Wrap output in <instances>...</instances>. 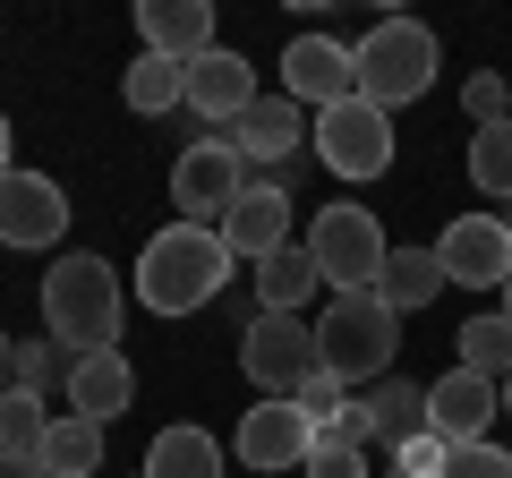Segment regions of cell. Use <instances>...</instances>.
<instances>
[{"label":"cell","mask_w":512,"mask_h":478,"mask_svg":"<svg viewBox=\"0 0 512 478\" xmlns=\"http://www.w3.org/2000/svg\"><path fill=\"white\" fill-rule=\"evenodd\" d=\"M239 274V257L222 248V231L205 222H163L137 248V308L146 316H197L222 299V282Z\"/></svg>","instance_id":"obj_1"},{"label":"cell","mask_w":512,"mask_h":478,"mask_svg":"<svg viewBox=\"0 0 512 478\" xmlns=\"http://www.w3.org/2000/svg\"><path fill=\"white\" fill-rule=\"evenodd\" d=\"M120 325H128V291L103 257H60L43 274V333H52L69 359H94V350H120Z\"/></svg>","instance_id":"obj_2"},{"label":"cell","mask_w":512,"mask_h":478,"mask_svg":"<svg viewBox=\"0 0 512 478\" xmlns=\"http://www.w3.org/2000/svg\"><path fill=\"white\" fill-rule=\"evenodd\" d=\"M393 350H402V316L384 308L376 291H367V299H333V308L316 316V359H325V376H333L342 393L384 385Z\"/></svg>","instance_id":"obj_3"},{"label":"cell","mask_w":512,"mask_h":478,"mask_svg":"<svg viewBox=\"0 0 512 478\" xmlns=\"http://www.w3.org/2000/svg\"><path fill=\"white\" fill-rule=\"evenodd\" d=\"M444 69V43L427 35L419 18H384L359 35V94L376 111H402V103H427V86H436Z\"/></svg>","instance_id":"obj_4"},{"label":"cell","mask_w":512,"mask_h":478,"mask_svg":"<svg viewBox=\"0 0 512 478\" xmlns=\"http://www.w3.org/2000/svg\"><path fill=\"white\" fill-rule=\"evenodd\" d=\"M299 248L316 257V274H325L333 299H367L384 282V257H393V239H384V222L367 214V205H325Z\"/></svg>","instance_id":"obj_5"},{"label":"cell","mask_w":512,"mask_h":478,"mask_svg":"<svg viewBox=\"0 0 512 478\" xmlns=\"http://www.w3.org/2000/svg\"><path fill=\"white\" fill-rule=\"evenodd\" d=\"M325 368L316 359V325L308 316H282V308H256L248 333H239V376H248L265 402H299V385Z\"/></svg>","instance_id":"obj_6"},{"label":"cell","mask_w":512,"mask_h":478,"mask_svg":"<svg viewBox=\"0 0 512 478\" xmlns=\"http://www.w3.org/2000/svg\"><path fill=\"white\" fill-rule=\"evenodd\" d=\"M308 146H316V163H325L333 180H350V188L384 180V171H393V111H376L367 94H350V103L316 111Z\"/></svg>","instance_id":"obj_7"},{"label":"cell","mask_w":512,"mask_h":478,"mask_svg":"<svg viewBox=\"0 0 512 478\" xmlns=\"http://www.w3.org/2000/svg\"><path fill=\"white\" fill-rule=\"evenodd\" d=\"M248 180H256V171L231 154V137H197V146L171 163V205H180V222H205V231H214Z\"/></svg>","instance_id":"obj_8"},{"label":"cell","mask_w":512,"mask_h":478,"mask_svg":"<svg viewBox=\"0 0 512 478\" xmlns=\"http://www.w3.org/2000/svg\"><path fill=\"white\" fill-rule=\"evenodd\" d=\"M436 265H444V282H461V291H504V274H512L504 214H453L436 231Z\"/></svg>","instance_id":"obj_9"},{"label":"cell","mask_w":512,"mask_h":478,"mask_svg":"<svg viewBox=\"0 0 512 478\" xmlns=\"http://www.w3.org/2000/svg\"><path fill=\"white\" fill-rule=\"evenodd\" d=\"M222 137H231V154H239L248 171H265V180H291V154H299V137H308V120H299L291 94H256V103L239 111Z\"/></svg>","instance_id":"obj_10"},{"label":"cell","mask_w":512,"mask_h":478,"mask_svg":"<svg viewBox=\"0 0 512 478\" xmlns=\"http://www.w3.org/2000/svg\"><path fill=\"white\" fill-rule=\"evenodd\" d=\"M214 231H222V248L239 265H265L274 248H291V180H248Z\"/></svg>","instance_id":"obj_11"},{"label":"cell","mask_w":512,"mask_h":478,"mask_svg":"<svg viewBox=\"0 0 512 478\" xmlns=\"http://www.w3.org/2000/svg\"><path fill=\"white\" fill-rule=\"evenodd\" d=\"M69 231V197L52 171H9L0 180V248H60Z\"/></svg>","instance_id":"obj_12"},{"label":"cell","mask_w":512,"mask_h":478,"mask_svg":"<svg viewBox=\"0 0 512 478\" xmlns=\"http://www.w3.org/2000/svg\"><path fill=\"white\" fill-rule=\"evenodd\" d=\"M282 94H291V103H316V111L350 103V94H359V52L333 43V35H291V52H282Z\"/></svg>","instance_id":"obj_13"},{"label":"cell","mask_w":512,"mask_h":478,"mask_svg":"<svg viewBox=\"0 0 512 478\" xmlns=\"http://www.w3.org/2000/svg\"><path fill=\"white\" fill-rule=\"evenodd\" d=\"M308 453H316V427L299 402H256L231 436V461H248V470H308Z\"/></svg>","instance_id":"obj_14"},{"label":"cell","mask_w":512,"mask_h":478,"mask_svg":"<svg viewBox=\"0 0 512 478\" xmlns=\"http://www.w3.org/2000/svg\"><path fill=\"white\" fill-rule=\"evenodd\" d=\"M495 410H504V393L487 385V376L453 368L427 385V427H436L444 444H495Z\"/></svg>","instance_id":"obj_15"},{"label":"cell","mask_w":512,"mask_h":478,"mask_svg":"<svg viewBox=\"0 0 512 478\" xmlns=\"http://www.w3.org/2000/svg\"><path fill=\"white\" fill-rule=\"evenodd\" d=\"M248 103H256V69L231 52V43H214L205 60H188V111H197L205 129H231Z\"/></svg>","instance_id":"obj_16"},{"label":"cell","mask_w":512,"mask_h":478,"mask_svg":"<svg viewBox=\"0 0 512 478\" xmlns=\"http://www.w3.org/2000/svg\"><path fill=\"white\" fill-rule=\"evenodd\" d=\"M60 393H69V410H77V419L111 427V419H120L128 402H137V368H128L120 350H94V359H69Z\"/></svg>","instance_id":"obj_17"},{"label":"cell","mask_w":512,"mask_h":478,"mask_svg":"<svg viewBox=\"0 0 512 478\" xmlns=\"http://www.w3.org/2000/svg\"><path fill=\"white\" fill-rule=\"evenodd\" d=\"M137 35H146V52L188 69V60L214 52V9L205 0H137Z\"/></svg>","instance_id":"obj_18"},{"label":"cell","mask_w":512,"mask_h":478,"mask_svg":"<svg viewBox=\"0 0 512 478\" xmlns=\"http://www.w3.org/2000/svg\"><path fill=\"white\" fill-rule=\"evenodd\" d=\"M436 291H453V282H444V265H436V248H393V257H384L376 299H384L393 316H419V308H436Z\"/></svg>","instance_id":"obj_19"},{"label":"cell","mask_w":512,"mask_h":478,"mask_svg":"<svg viewBox=\"0 0 512 478\" xmlns=\"http://www.w3.org/2000/svg\"><path fill=\"white\" fill-rule=\"evenodd\" d=\"M359 402H367V427H376L384 453H402L410 436H427V385H402V376H384V385H367Z\"/></svg>","instance_id":"obj_20"},{"label":"cell","mask_w":512,"mask_h":478,"mask_svg":"<svg viewBox=\"0 0 512 478\" xmlns=\"http://www.w3.org/2000/svg\"><path fill=\"white\" fill-rule=\"evenodd\" d=\"M137 478H222V444L205 427H163L137 461Z\"/></svg>","instance_id":"obj_21"},{"label":"cell","mask_w":512,"mask_h":478,"mask_svg":"<svg viewBox=\"0 0 512 478\" xmlns=\"http://www.w3.org/2000/svg\"><path fill=\"white\" fill-rule=\"evenodd\" d=\"M325 291L308 248H274V257L256 265V308H282V316H308V299Z\"/></svg>","instance_id":"obj_22"},{"label":"cell","mask_w":512,"mask_h":478,"mask_svg":"<svg viewBox=\"0 0 512 478\" xmlns=\"http://www.w3.org/2000/svg\"><path fill=\"white\" fill-rule=\"evenodd\" d=\"M120 103L137 111V120H163V111L188 103V69H180V60H163V52H137V60H128V77H120Z\"/></svg>","instance_id":"obj_23"},{"label":"cell","mask_w":512,"mask_h":478,"mask_svg":"<svg viewBox=\"0 0 512 478\" xmlns=\"http://www.w3.org/2000/svg\"><path fill=\"white\" fill-rule=\"evenodd\" d=\"M453 350H461V368H470V376H487V385L504 393V376H512V316L504 308L470 316V325L453 333Z\"/></svg>","instance_id":"obj_24"},{"label":"cell","mask_w":512,"mask_h":478,"mask_svg":"<svg viewBox=\"0 0 512 478\" xmlns=\"http://www.w3.org/2000/svg\"><path fill=\"white\" fill-rule=\"evenodd\" d=\"M43 470H52V478H94V470H103V427L77 419V410H60L52 436H43Z\"/></svg>","instance_id":"obj_25"},{"label":"cell","mask_w":512,"mask_h":478,"mask_svg":"<svg viewBox=\"0 0 512 478\" xmlns=\"http://www.w3.org/2000/svg\"><path fill=\"white\" fill-rule=\"evenodd\" d=\"M470 188L495 205H512V120L495 129H470Z\"/></svg>","instance_id":"obj_26"},{"label":"cell","mask_w":512,"mask_h":478,"mask_svg":"<svg viewBox=\"0 0 512 478\" xmlns=\"http://www.w3.org/2000/svg\"><path fill=\"white\" fill-rule=\"evenodd\" d=\"M52 419H60V410H43V393H0V453H35L43 461Z\"/></svg>","instance_id":"obj_27"},{"label":"cell","mask_w":512,"mask_h":478,"mask_svg":"<svg viewBox=\"0 0 512 478\" xmlns=\"http://www.w3.org/2000/svg\"><path fill=\"white\" fill-rule=\"evenodd\" d=\"M461 111H470V129H495V120H512V86L495 69H478L470 86H461Z\"/></svg>","instance_id":"obj_28"},{"label":"cell","mask_w":512,"mask_h":478,"mask_svg":"<svg viewBox=\"0 0 512 478\" xmlns=\"http://www.w3.org/2000/svg\"><path fill=\"white\" fill-rule=\"evenodd\" d=\"M52 376H69V350L43 333V342H18V393H43Z\"/></svg>","instance_id":"obj_29"},{"label":"cell","mask_w":512,"mask_h":478,"mask_svg":"<svg viewBox=\"0 0 512 478\" xmlns=\"http://www.w3.org/2000/svg\"><path fill=\"white\" fill-rule=\"evenodd\" d=\"M299 478H367V453L359 444H342V436H316V453H308V470Z\"/></svg>","instance_id":"obj_30"},{"label":"cell","mask_w":512,"mask_h":478,"mask_svg":"<svg viewBox=\"0 0 512 478\" xmlns=\"http://www.w3.org/2000/svg\"><path fill=\"white\" fill-rule=\"evenodd\" d=\"M444 478H512V453H504V444H453Z\"/></svg>","instance_id":"obj_31"},{"label":"cell","mask_w":512,"mask_h":478,"mask_svg":"<svg viewBox=\"0 0 512 478\" xmlns=\"http://www.w3.org/2000/svg\"><path fill=\"white\" fill-rule=\"evenodd\" d=\"M444 461H453V444L427 427V436H410L402 453H393V470H410V478H444Z\"/></svg>","instance_id":"obj_32"},{"label":"cell","mask_w":512,"mask_h":478,"mask_svg":"<svg viewBox=\"0 0 512 478\" xmlns=\"http://www.w3.org/2000/svg\"><path fill=\"white\" fill-rule=\"evenodd\" d=\"M342 402H350V393H342V385H333V376H325V368H316V376H308V385H299V410H308V427H333V419H342Z\"/></svg>","instance_id":"obj_33"},{"label":"cell","mask_w":512,"mask_h":478,"mask_svg":"<svg viewBox=\"0 0 512 478\" xmlns=\"http://www.w3.org/2000/svg\"><path fill=\"white\" fill-rule=\"evenodd\" d=\"M0 478H52V470H43L35 453H0Z\"/></svg>","instance_id":"obj_34"},{"label":"cell","mask_w":512,"mask_h":478,"mask_svg":"<svg viewBox=\"0 0 512 478\" xmlns=\"http://www.w3.org/2000/svg\"><path fill=\"white\" fill-rule=\"evenodd\" d=\"M0 393H18V333H0Z\"/></svg>","instance_id":"obj_35"},{"label":"cell","mask_w":512,"mask_h":478,"mask_svg":"<svg viewBox=\"0 0 512 478\" xmlns=\"http://www.w3.org/2000/svg\"><path fill=\"white\" fill-rule=\"evenodd\" d=\"M18 171V137H9V111H0V180Z\"/></svg>","instance_id":"obj_36"},{"label":"cell","mask_w":512,"mask_h":478,"mask_svg":"<svg viewBox=\"0 0 512 478\" xmlns=\"http://www.w3.org/2000/svg\"><path fill=\"white\" fill-rule=\"evenodd\" d=\"M495 308H504V316H512V274H504V291H495Z\"/></svg>","instance_id":"obj_37"},{"label":"cell","mask_w":512,"mask_h":478,"mask_svg":"<svg viewBox=\"0 0 512 478\" xmlns=\"http://www.w3.org/2000/svg\"><path fill=\"white\" fill-rule=\"evenodd\" d=\"M504 419H512V376H504Z\"/></svg>","instance_id":"obj_38"},{"label":"cell","mask_w":512,"mask_h":478,"mask_svg":"<svg viewBox=\"0 0 512 478\" xmlns=\"http://www.w3.org/2000/svg\"><path fill=\"white\" fill-rule=\"evenodd\" d=\"M504 231H512V205H504Z\"/></svg>","instance_id":"obj_39"},{"label":"cell","mask_w":512,"mask_h":478,"mask_svg":"<svg viewBox=\"0 0 512 478\" xmlns=\"http://www.w3.org/2000/svg\"><path fill=\"white\" fill-rule=\"evenodd\" d=\"M393 478H410V470H393Z\"/></svg>","instance_id":"obj_40"}]
</instances>
